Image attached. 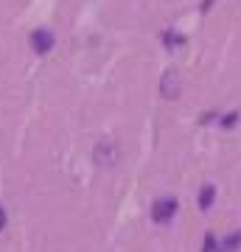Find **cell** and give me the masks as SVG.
<instances>
[{"instance_id": "obj_1", "label": "cell", "mask_w": 241, "mask_h": 252, "mask_svg": "<svg viewBox=\"0 0 241 252\" xmlns=\"http://www.w3.org/2000/svg\"><path fill=\"white\" fill-rule=\"evenodd\" d=\"M93 157H96V165H101V168H112V165L118 162V157H121V149H118V143L112 140V137H104V140L96 143Z\"/></svg>"}, {"instance_id": "obj_2", "label": "cell", "mask_w": 241, "mask_h": 252, "mask_svg": "<svg viewBox=\"0 0 241 252\" xmlns=\"http://www.w3.org/2000/svg\"><path fill=\"white\" fill-rule=\"evenodd\" d=\"M179 93H182V76H179V70H166L160 79V95L163 98H177Z\"/></svg>"}, {"instance_id": "obj_3", "label": "cell", "mask_w": 241, "mask_h": 252, "mask_svg": "<svg viewBox=\"0 0 241 252\" xmlns=\"http://www.w3.org/2000/svg\"><path fill=\"white\" fill-rule=\"evenodd\" d=\"M177 213V199H157L152 205V219L157 221V224H166V221H171V216Z\"/></svg>"}, {"instance_id": "obj_4", "label": "cell", "mask_w": 241, "mask_h": 252, "mask_svg": "<svg viewBox=\"0 0 241 252\" xmlns=\"http://www.w3.org/2000/svg\"><path fill=\"white\" fill-rule=\"evenodd\" d=\"M51 45H54V34L51 31H36L34 34V48L39 51V54H45V51H51Z\"/></svg>"}, {"instance_id": "obj_5", "label": "cell", "mask_w": 241, "mask_h": 252, "mask_svg": "<svg viewBox=\"0 0 241 252\" xmlns=\"http://www.w3.org/2000/svg\"><path fill=\"white\" fill-rule=\"evenodd\" d=\"M213 196H216V188L213 185H205V188H202V196H199V207L207 210V207L213 205Z\"/></svg>"}, {"instance_id": "obj_6", "label": "cell", "mask_w": 241, "mask_h": 252, "mask_svg": "<svg viewBox=\"0 0 241 252\" xmlns=\"http://www.w3.org/2000/svg\"><path fill=\"white\" fill-rule=\"evenodd\" d=\"M166 42H169V48H177L179 42H185V36H179V34H174V31H169V34L163 36Z\"/></svg>"}, {"instance_id": "obj_7", "label": "cell", "mask_w": 241, "mask_h": 252, "mask_svg": "<svg viewBox=\"0 0 241 252\" xmlns=\"http://www.w3.org/2000/svg\"><path fill=\"white\" fill-rule=\"evenodd\" d=\"M236 244H241V233H230L224 241V250H236Z\"/></svg>"}, {"instance_id": "obj_8", "label": "cell", "mask_w": 241, "mask_h": 252, "mask_svg": "<svg viewBox=\"0 0 241 252\" xmlns=\"http://www.w3.org/2000/svg\"><path fill=\"white\" fill-rule=\"evenodd\" d=\"M236 121H239V112H233V115H227V118H224V126H233Z\"/></svg>"}, {"instance_id": "obj_9", "label": "cell", "mask_w": 241, "mask_h": 252, "mask_svg": "<svg viewBox=\"0 0 241 252\" xmlns=\"http://www.w3.org/2000/svg\"><path fill=\"white\" fill-rule=\"evenodd\" d=\"M3 227H6V210L0 207V230H3Z\"/></svg>"}, {"instance_id": "obj_10", "label": "cell", "mask_w": 241, "mask_h": 252, "mask_svg": "<svg viewBox=\"0 0 241 252\" xmlns=\"http://www.w3.org/2000/svg\"><path fill=\"white\" fill-rule=\"evenodd\" d=\"M210 6H213V0H205V6H202V11H207Z\"/></svg>"}]
</instances>
